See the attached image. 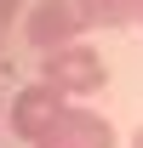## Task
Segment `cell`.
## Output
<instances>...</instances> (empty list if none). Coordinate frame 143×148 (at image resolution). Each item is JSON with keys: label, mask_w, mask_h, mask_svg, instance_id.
Returning <instances> with one entry per match:
<instances>
[{"label": "cell", "mask_w": 143, "mask_h": 148, "mask_svg": "<svg viewBox=\"0 0 143 148\" xmlns=\"http://www.w3.org/2000/svg\"><path fill=\"white\" fill-rule=\"evenodd\" d=\"M40 80H52L63 97H92L109 86V63H103V51L74 40V46H57V51L40 57Z\"/></svg>", "instance_id": "cell-1"}, {"label": "cell", "mask_w": 143, "mask_h": 148, "mask_svg": "<svg viewBox=\"0 0 143 148\" xmlns=\"http://www.w3.org/2000/svg\"><path fill=\"white\" fill-rule=\"evenodd\" d=\"M80 29H86V17H80V0H40L35 12L23 17V34H29V46H35V51L74 46V40H80Z\"/></svg>", "instance_id": "cell-2"}, {"label": "cell", "mask_w": 143, "mask_h": 148, "mask_svg": "<svg viewBox=\"0 0 143 148\" xmlns=\"http://www.w3.org/2000/svg\"><path fill=\"white\" fill-rule=\"evenodd\" d=\"M63 108H69V103H63V91H57L52 80L23 86V91L12 97V137H23V143H40V137L57 125V114H63Z\"/></svg>", "instance_id": "cell-3"}, {"label": "cell", "mask_w": 143, "mask_h": 148, "mask_svg": "<svg viewBox=\"0 0 143 148\" xmlns=\"http://www.w3.org/2000/svg\"><path fill=\"white\" fill-rule=\"evenodd\" d=\"M35 148H115V125L92 108H63L57 125L40 137Z\"/></svg>", "instance_id": "cell-4"}, {"label": "cell", "mask_w": 143, "mask_h": 148, "mask_svg": "<svg viewBox=\"0 0 143 148\" xmlns=\"http://www.w3.org/2000/svg\"><path fill=\"white\" fill-rule=\"evenodd\" d=\"M80 17L86 29H126L143 23V0H80Z\"/></svg>", "instance_id": "cell-5"}, {"label": "cell", "mask_w": 143, "mask_h": 148, "mask_svg": "<svg viewBox=\"0 0 143 148\" xmlns=\"http://www.w3.org/2000/svg\"><path fill=\"white\" fill-rule=\"evenodd\" d=\"M12 12H23V0H0V23H12Z\"/></svg>", "instance_id": "cell-6"}, {"label": "cell", "mask_w": 143, "mask_h": 148, "mask_svg": "<svg viewBox=\"0 0 143 148\" xmlns=\"http://www.w3.org/2000/svg\"><path fill=\"white\" fill-rule=\"evenodd\" d=\"M132 148H143V125H137V137H132Z\"/></svg>", "instance_id": "cell-7"}]
</instances>
